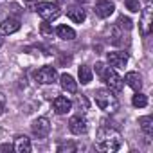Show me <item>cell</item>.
I'll use <instances>...</instances> for the list:
<instances>
[{"label":"cell","mask_w":153,"mask_h":153,"mask_svg":"<svg viewBox=\"0 0 153 153\" xmlns=\"http://www.w3.org/2000/svg\"><path fill=\"white\" fill-rule=\"evenodd\" d=\"M123 144V139H121V133L115 130V128H110V126H101L97 130V137H96V148L99 151H105V153H114L121 148Z\"/></svg>","instance_id":"6da1fadb"},{"label":"cell","mask_w":153,"mask_h":153,"mask_svg":"<svg viewBox=\"0 0 153 153\" xmlns=\"http://www.w3.org/2000/svg\"><path fill=\"white\" fill-rule=\"evenodd\" d=\"M96 72H97L99 78L106 83L108 90H112V92H121L123 90V78L114 68L106 67L105 63H96Z\"/></svg>","instance_id":"7a4b0ae2"},{"label":"cell","mask_w":153,"mask_h":153,"mask_svg":"<svg viewBox=\"0 0 153 153\" xmlns=\"http://www.w3.org/2000/svg\"><path fill=\"white\" fill-rule=\"evenodd\" d=\"M94 101L96 105L103 110V112H115L119 108V101L117 97L112 94V90H105V88H99L94 92Z\"/></svg>","instance_id":"3957f363"},{"label":"cell","mask_w":153,"mask_h":153,"mask_svg":"<svg viewBox=\"0 0 153 153\" xmlns=\"http://www.w3.org/2000/svg\"><path fill=\"white\" fill-rule=\"evenodd\" d=\"M34 11H36L43 20H47V22L56 20V18L61 15L59 7H58L56 4H52V2H40V4L34 6Z\"/></svg>","instance_id":"277c9868"},{"label":"cell","mask_w":153,"mask_h":153,"mask_svg":"<svg viewBox=\"0 0 153 153\" xmlns=\"http://www.w3.org/2000/svg\"><path fill=\"white\" fill-rule=\"evenodd\" d=\"M34 79L40 83V85H51L58 79V70L51 65H45L42 68H38L34 72Z\"/></svg>","instance_id":"5b68a950"},{"label":"cell","mask_w":153,"mask_h":153,"mask_svg":"<svg viewBox=\"0 0 153 153\" xmlns=\"http://www.w3.org/2000/svg\"><path fill=\"white\" fill-rule=\"evenodd\" d=\"M31 131H33V135L38 137V139H45V137L49 135V131H51V123H49V119H47V117H38V119H34L33 124H31Z\"/></svg>","instance_id":"8992f818"},{"label":"cell","mask_w":153,"mask_h":153,"mask_svg":"<svg viewBox=\"0 0 153 153\" xmlns=\"http://www.w3.org/2000/svg\"><path fill=\"white\" fill-rule=\"evenodd\" d=\"M68 130H70L74 135H85V133L88 131L87 119H85L81 114L74 115V117H70V121H68Z\"/></svg>","instance_id":"52a82bcc"},{"label":"cell","mask_w":153,"mask_h":153,"mask_svg":"<svg viewBox=\"0 0 153 153\" xmlns=\"http://www.w3.org/2000/svg\"><path fill=\"white\" fill-rule=\"evenodd\" d=\"M106 59H108L110 67H114V68H124L126 63H128V54L121 52V51H115V52H108Z\"/></svg>","instance_id":"ba28073f"},{"label":"cell","mask_w":153,"mask_h":153,"mask_svg":"<svg viewBox=\"0 0 153 153\" xmlns=\"http://www.w3.org/2000/svg\"><path fill=\"white\" fill-rule=\"evenodd\" d=\"M94 11H96V15L99 18H108L115 11V6H114V2H110V0H97Z\"/></svg>","instance_id":"9c48e42d"},{"label":"cell","mask_w":153,"mask_h":153,"mask_svg":"<svg viewBox=\"0 0 153 153\" xmlns=\"http://www.w3.org/2000/svg\"><path fill=\"white\" fill-rule=\"evenodd\" d=\"M70 108H72V101H70V99H67V97H63V96L54 97V101H52V110H54L58 115H63V114L70 112Z\"/></svg>","instance_id":"30bf717a"},{"label":"cell","mask_w":153,"mask_h":153,"mask_svg":"<svg viewBox=\"0 0 153 153\" xmlns=\"http://www.w3.org/2000/svg\"><path fill=\"white\" fill-rule=\"evenodd\" d=\"M59 85L67 94H76L78 92V81H76L70 74H61L59 76Z\"/></svg>","instance_id":"8fae6325"},{"label":"cell","mask_w":153,"mask_h":153,"mask_svg":"<svg viewBox=\"0 0 153 153\" xmlns=\"http://www.w3.org/2000/svg\"><path fill=\"white\" fill-rule=\"evenodd\" d=\"M18 29H20V22L16 18H6L0 24V34L2 36H9V34L16 33Z\"/></svg>","instance_id":"7c38bea8"},{"label":"cell","mask_w":153,"mask_h":153,"mask_svg":"<svg viewBox=\"0 0 153 153\" xmlns=\"http://www.w3.org/2000/svg\"><path fill=\"white\" fill-rule=\"evenodd\" d=\"M140 31H142V36H148L149 31H151V7H144L142 9V15H140Z\"/></svg>","instance_id":"4fadbf2b"},{"label":"cell","mask_w":153,"mask_h":153,"mask_svg":"<svg viewBox=\"0 0 153 153\" xmlns=\"http://www.w3.org/2000/svg\"><path fill=\"white\" fill-rule=\"evenodd\" d=\"M130 88H133V90H140V87H142V78H140V74L139 72H126V76H124V79H123Z\"/></svg>","instance_id":"5bb4252c"},{"label":"cell","mask_w":153,"mask_h":153,"mask_svg":"<svg viewBox=\"0 0 153 153\" xmlns=\"http://www.w3.org/2000/svg\"><path fill=\"white\" fill-rule=\"evenodd\" d=\"M13 149H15L16 153H29V151H31V139L25 137V135H18V137L15 139Z\"/></svg>","instance_id":"9a60e30c"},{"label":"cell","mask_w":153,"mask_h":153,"mask_svg":"<svg viewBox=\"0 0 153 153\" xmlns=\"http://www.w3.org/2000/svg\"><path fill=\"white\" fill-rule=\"evenodd\" d=\"M67 16H68L74 24H83L85 18H87L85 11H83L81 7H68V9H67Z\"/></svg>","instance_id":"2e32d148"},{"label":"cell","mask_w":153,"mask_h":153,"mask_svg":"<svg viewBox=\"0 0 153 153\" xmlns=\"http://www.w3.org/2000/svg\"><path fill=\"white\" fill-rule=\"evenodd\" d=\"M139 126H140V130H142L148 137L153 135V117H151V115L139 117Z\"/></svg>","instance_id":"e0dca14e"},{"label":"cell","mask_w":153,"mask_h":153,"mask_svg":"<svg viewBox=\"0 0 153 153\" xmlns=\"http://www.w3.org/2000/svg\"><path fill=\"white\" fill-rule=\"evenodd\" d=\"M78 76H79V81H81V85H88L90 81H92V68L90 67H87V65H81L79 67V70H78Z\"/></svg>","instance_id":"ac0fdd59"},{"label":"cell","mask_w":153,"mask_h":153,"mask_svg":"<svg viewBox=\"0 0 153 153\" xmlns=\"http://www.w3.org/2000/svg\"><path fill=\"white\" fill-rule=\"evenodd\" d=\"M56 34H58V38H61V40H74V38H76V31H74L72 27H68V25H59V27L56 29Z\"/></svg>","instance_id":"d6986e66"},{"label":"cell","mask_w":153,"mask_h":153,"mask_svg":"<svg viewBox=\"0 0 153 153\" xmlns=\"http://www.w3.org/2000/svg\"><path fill=\"white\" fill-rule=\"evenodd\" d=\"M131 105L135 106V108H144V106H148V96H144V94H135L133 96V99H131Z\"/></svg>","instance_id":"ffe728a7"},{"label":"cell","mask_w":153,"mask_h":153,"mask_svg":"<svg viewBox=\"0 0 153 153\" xmlns=\"http://www.w3.org/2000/svg\"><path fill=\"white\" fill-rule=\"evenodd\" d=\"M40 33H42V36H43V38H52V34H54L52 25H51L47 20H43V22H42V25H40Z\"/></svg>","instance_id":"44dd1931"},{"label":"cell","mask_w":153,"mask_h":153,"mask_svg":"<svg viewBox=\"0 0 153 153\" xmlns=\"http://www.w3.org/2000/svg\"><path fill=\"white\" fill-rule=\"evenodd\" d=\"M115 25H117L119 29H126V31H130V29L133 27V22H131L128 16H124V15H123V16H119V20H117V24H115Z\"/></svg>","instance_id":"7402d4cb"},{"label":"cell","mask_w":153,"mask_h":153,"mask_svg":"<svg viewBox=\"0 0 153 153\" xmlns=\"http://www.w3.org/2000/svg\"><path fill=\"white\" fill-rule=\"evenodd\" d=\"M121 38H123L121 29H119L117 25H114V29H112V43H114V45H121Z\"/></svg>","instance_id":"603a6c76"},{"label":"cell","mask_w":153,"mask_h":153,"mask_svg":"<svg viewBox=\"0 0 153 153\" xmlns=\"http://www.w3.org/2000/svg\"><path fill=\"white\" fill-rule=\"evenodd\" d=\"M124 6H126V9H130L131 13H139V11H140L139 0H124Z\"/></svg>","instance_id":"cb8c5ba5"},{"label":"cell","mask_w":153,"mask_h":153,"mask_svg":"<svg viewBox=\"0 0 153 153\" xmlns=\"http://www.w3.org/2000/svg\"><path fill=\"white\" fill-rule=\"evenodd\" d=\"M76 146L74 144H63V146H58V151H74Z\"/></svg>","instance_id":"d4e9b609"},{"label":"cell","mask_w":153,"mask_h":153,"mask_svg":"<svg viewBox=\"0 0 153 153\" xmlns=\"http://www.w3.org/2000/svg\"><path fill=\"white\" fill-rule=\"evenodd\" d=\"M0 151H13V144H2L0 146Z\"/></svg>","instance_id":"484cf974"},{"label":"cell","mask_w":153,"mask_h":153,"mask_svg":"<svg viewBox=\"0 0 153 153\" xmlns=\"http://www.w3.org/2000/svg\"><path fill=\"white\" fill-rule=\"evenodd\" d=\"M4 106H6V97H4V94H0V114H2Z\"/></svg>","instance_id":"4316f807"},{"label":"cell","mask_w":153,"mask_h":153,"mask_svg":"<svg viewBox=\"0 0 153 153\" xmlns=\"http://www.w3.org/2000/svg\"><path fill=\"white\" fill-rule=\"evenodd\" d=\"M4 45V40H2V34H0V47H2Z\"/></svg>","instance_id":"83f0119b"},{"label":"cell","mask_w":153,"mask_h":153,"mask_svg":"<svg viewBox=\"0 0 153 153\" xmlns=\"http://www.w3.org/2000/svg\"><path fill=\"white\" fill-rule=\"evenodd\" d=\"M76 2H81V4H83V2H87V0H76Z\"/></svg>","instance_id":"f1b7e54d"}]
</instances>
